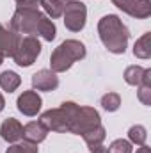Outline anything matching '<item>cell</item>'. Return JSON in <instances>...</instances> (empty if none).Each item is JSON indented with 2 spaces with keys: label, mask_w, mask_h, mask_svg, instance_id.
Segmentation results:
<instances>
[{
  "label": "cell",
  "mask_w": 151,
  "mask_h": 153,
  "mask_svg": "<svg viewBox=\"0 0 151 153\" xmlns=\"http://www.w3.org/2000/svg\"><path fill=\"white\" fill-rule=\"evenodd\" d=\"M130 139L133 143L144 144V141H146V130H144V126H132L130 128Z\"/></svg>",
  "instance_id": "12"
},
{
  "label": "cell",
  "mask_w": 151,
  "mask_h": 153,
  "mask_svg": "<svg viewBox=\"0 0 151 153\" xmlns=\"http://www.w3.org/2000/svg\"><path fill=\"white\" fill-rule=\"evenodd\" d=\"M100 32L101 34H109L110 36H103V43L105 46L115 52V53H121L124 52V46H126V39H128V30L126 27H123V23L119 22L117 16H105L100 23Z\"/></svg>",
  "instance_id": "1"
},
{
  "label": "cell",
  "mask_w": 151,
  "mask_h": 153,
  "mask_svg": "<svg viewBox=\"0 0 151 153\" xmlns=\"http://www.w3.org/2000/svg\"><path fill=\"white\" fill-rule=\"evenodd\" d=\"M132 152V146L128 141H115L110 150H107V153H130Z\"/></svg>",
  "instance_id": "13"
},
{
  "label": "cell",
  "mask_w": 151,
  "mask_h": 153,
  "mask_svg": "<svg viewBox=\"0 0 151 153\" xmlns=\"http://www.w3.org/2000/svg\"><path fill=\"white\" fill-rule=\"evenodd\" d=\"M137 153H150V152H148V148H146V146H142V148H141Z\"/></svg>",
  "instance_id": "16"
},
{
  "label": "cell",
  "mask_w": 151,
  "mask_h": 153,
  "mask_svg": "<svg viewBox=\"0 0 151 153\" xmlns=\"http://www.w3.org/2000/svg\"><path fill=\"white\" fill-rule=\"evenodd\" d=\"M16 48V36H9V32H5L2 27H0V50L2 53L5 55H13Z\"/></svg>",
  "instance_id": "9"
},
{
  "label": "cell",
  "mask_w": 151,
  "mask_h": 153,
  "mask_svg": "<svg viewBox=\"0 0 151 153\" xmlns=\"http://www.w3.org/2000/svg\"><path fill=\"white\" fill-rule=\"evenodd\" d=\"M4 109V98H2V94H0V111Z\"/></svg>",
  "instance_id": "17"
},
{
  "label": "cell",
  "mask_w": 151,
  "mask_h": 153,
  "mask_svg": "<svg viewBox=\"0 0 151 153\" xmlns=\"http://www.w3.org/2000/svg\"><path fill=\"white\" fill-rule=\"evenodd\" d=\"M85 55V48L78 41H66L62 43L52 55V68L55 71L68 70L76 59H82Z\"/></svg>",
  "instance_id": "2"
},
{
  "label": "cell",
  "mask_w": 151,
  "mask_h": 153,
  "mask_svg": "<svg viewBox=\"0 0 151 153\" xmlns=\"http://www.w3.org/2000/svg\"><path fill=\"white\" fill-rule=\"evenodd\" d=\"M66 27L70 30H80L85 23V7L80 2H73L66 5Z\"/></svg>",
  "instance_id": "4"
},
{
  "label": "cell",
  "mask_w": 151,
  "mask_h": 153,
  "mask_svg": "<svg viewBox=\"0 0 151 153\" xmlns=\"http://www.w3.org/2000/svg\"><path fill=\"white\" fill-rule=\"evenodd\" d=\"M0 132H2V137H4L5 141H9V143L20 139V137L23 135V128H21V125H20L18 121H14L13 117L7 119V121L2 125V130H0Z\"/></svg>",
  "instance_id": "7"
},
{
  "label": "cell",
  "mask_w": 151,
  "mask_h": 153,
  "mask_svg": "<svg viewBox=\"0 0 151 153\" xmlns=\"http://www.w3.org/2000/svg\"><path fill=\"white\" fill-rule=\"evenodd\" d=\"M0 85L5 89V91H14L18 85H20V76L16 75L14 71H4L0 75Z\"/></svg>",
  "instance_id": "10"
},
{
  "label": "cell",
  "mask_w": 151,
  "mask_h": 153,
  "mask_svg": "<svg viewBox=\"0 0 151 153\" xmlns=\"http://www.w3.org/2000/svg\"><path fill=\"white\" fill-rule=\"evenodd\" d=\"M101 105H103L105 111H117V107H119V96L114 94V93L105 94L103 100H101Z\"/></svg>",
  "instance_id": "11"
},
{
  "label": "cell",
  "mask_w": 151,
  "mask_h": 153,
  "mask_svg": "<svg viewBox=\"0 0 151 153\" xmlns=\"http://www.w3.org/2000/svg\"><path fill=\"white\" fill-rule=\"evenodd\" d=\"M32 84H34V87H38V89L52 91V89H55V87L59 85V80H57V76L53 75V73L43 70V71H39V73H36V75L32 76Z\"/></svg>",
  "instance_id": "6"
},
{
  "label": "cell",
  "mask_w": 151,
  "mask_h": 153,
  "mask_svg": "<svg viewBox=\"0 0 151 153\" xmlns=\"http://www.w3.org/2000/svg\"><path fill=\"white\" fill-rule=\"evenodd\" d=\"M23 135L27 141L30 143H39L46 137V130L39 125V123H29L25 128H23Z\"/></svg>",
  "instance_id": "8"
},
{
  "label": "cell",
  "mask_w": 151,
  "mask_h": 153,
  "mask_svg": "<svg viewBox=\"0 0 151 153\" xmlns=\"http://www.w3.org/2000/svg\"><path fill=\"white\" fill-rule=\"evenodd\" d=\"M7 153H38L36 152V148H32V146H23V144H18V146H13V148H9Z\"/></svg>",
  "instance_id": "15"
},
{
  "label": "cell",
  "mask_w": 151,
  "mask_h": 153,
  "mask_svg": "<svg viewBox=\"0 0 151 153\" xmlns=\"http://www.w3.org/2000/svg\"><path fill=\"white\" fill-rule=\"evenodd\" d=\"M41 107V98H39L36 93L32 91H27L23 93L20 98H18V109L27 116H34Z\"/></svg>",
  "instance_id": "5"
},
{
  "label": "cell",
  "mask_w": 151,
  "mask_h": 153,
  "mask_svg": "<svg viewBox=\"0 0 151 153\" xmlns=\"http://www.w3.org/2000/svg\"><path fill=\"white\" fill-rule=\"evenodd\" d=\"M41 46L34 38H27L23 41V45L20 46V50H14V59L16 64L20 66H30L34 62V59L39 55Z\"/></svg>",
  "instance_id": "3"
},
{
  "label": "cell",
  "mask_w": 151,
  "mask_h": 153,
  "mask_svg": "<svg viewBox=\"0 0 151 153\" xmlns=\"http://www.w3.org/2000/svg\"><path fill=\"white\" fill-rule=\"evenodd\" d=\"M41 4L44 5V9L52 14V16H59L61 14V7H57L59 4L55 0H41Z\"/></svg>",
  "instance_id": "14"
}]
</instances>
